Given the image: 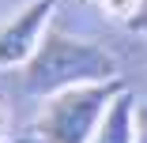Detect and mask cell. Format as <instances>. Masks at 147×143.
I'll return each mask as SVG.
<instances>
[{
  "instance_id": "cell-1",
  "label": "cell",
  "mask_w": 147,
  "mask_h": 143,
  "mask_svg": "<svg viewBox=\"0 0 147 143\" xmlns=\"http://www.w3.org/2000/svg\"><path fill=\"white\" fill-rule=\"evenodd\" d=\"M102 79H117L113 53H106L94 42L68 38L61 30H49L38 53L30 56V64L23 68V87L42 98L79 87V83H102Z\"/></svg>"
},
{
  "instance_id": "cell-2",
  "label": "cell",
  "mask_w": 147,
  "mask_h": 143,
  "mask_svg": "<svg viewBox=\"0 0 147 143\" xmlns=\"http://www.w3.org/2000/svg\"><path fill=\"white\" fill-rule=\"evenodd\" d=\"M128 83L117 79H102V83H79L61 94H49L42 113H38V139L42 143H91L106 109L113 105V98L121 94Z\"/></svg>"
},
{
  "instance_id": "cell-3",
  "label": "cell",
  "mask_w": 147,
  "mask_h": 143,
  "mask_svg": "<svg viewBox=\"0 0 147 143\" xmlns=\"http://www.w3.org/2000/svg\"><path fill=\"white\" fill-rule=\"evenodd\" d=\"M53 11H57V0H30L23 11H15L0 26V68H26L30 64L42 38L49 34Z\"/></svg>"
},
{
  "instance_id": "cell-4",
  "label": "cell",
  "mask_w": 147,
  "mask_h": 143,
  "mask_svg": "<svg viewBox=\"0 0 147 143\" xmlns=\"http://www.w3.org/2000/svg\"><path fill=\"white\" fill-rule=\"evenodd\" d=\"M91 143H136V98L128 87L113 98Z\"/></svg>"
},
{
  "instance_id": "cell-5",
  "label": "cell",
  "mask_w": 147,
  "mask_h": 143,
  "mask_svg": "<svg viewBox=\"0 0 147 143\" xmlns=\"http://www.w3.org/2000/svg\"><path fill=\"white\" fill-rule=\"evenodd\" d=\"M136 4H140V0H102V8H106L109 15H121L125 23H128V15L136 11Z\"/></svg>"
},
{
  "instance_id": "cell-6",
  "label": "cell",
  "mask_w": 147,
  "mask_h": 143,
  "mask_svg": "<svg viewBox=\"0 0 147 143\" xmlns=\"http://www.w3.org/2000/svg\"><path fill=\"white\" fill-rule=\"evenodd\" d=\"M128 26H132L136 34H147V0H140V4H136V11L128 15Z\"/></svg>"
},
{
  "instance_id": "cell-7",
  "label": "cell",
  "mask_w": 147,
  "mask_h": 143,
  "mask_svg": "<svg viewBox=\"0 0 147 143\" xmlns=\"http://www.w3.org/2000/svg\"><path fill=\"white\" fill-rule=\"evenodd\" d=\"M136 143H147V102L136 105Z\"/></svg>"
},
{
  "instance_id": "cell-8",
  "label": "cell",
  "mask_w": 147,
  "mask_h": 143,
  "mask_svg": "<svg viewBox=\"0 0 147 143\" xmlns=\"http://www.w3.org/2000/svg\"><path fill=\"white\" fill-rule=\"evenodd\" d=\"M0 143H30V139H0Z\"/></svg>"
},
{
  "instance_id": "cell-9",
  "label": "cell",
  "mask_w": 147,
  "mask_h": 143,
  "mask_svg": "<svg viewBox=\"0 0 147 143\" xmlns=\"http://www.w3.org/2000/svg\"><path fill=\"white\" fill-rule=\"evenodd\" d=\"M0 124H4V102H0Z\"/></svg>"
}]
</instances>
